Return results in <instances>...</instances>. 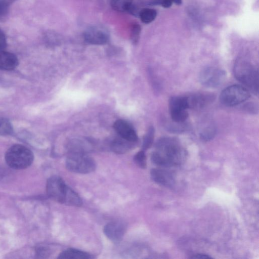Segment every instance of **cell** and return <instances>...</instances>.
Returning <instances> with one entry per match:
<instances>
[{
    "instance_id": "cell-1",
    "label": "cell",
    "mask_w": 259,
    "mask_h": 259,
    "mask_svg": "<svg viewBox=\"0 0 259 259\" xmlns=\"http://www.w3.org/2000/svg\"><path fill=\"white\" fill-rule=\"evenodd\" d=\"M186 158L184 149L177 140L171 138L159 139L156 144V151L151 154L152 162L162 167L180 165Z\"/></svg>"
},
{
    "instance_id": "cell-2",
    "label": "cell",
    "mask_w": 259,
    "mask_h": 259,
    "mask_svg": "<svg viewBox=\"0 0 259 259\" xmlns=\"http://www.w3.org/2000/svg\"><path fill=\"white\" fill-rule=\"evenodd\" d=\"M46 190L49 197L58 202L74 206L82 204L79 195L58 176H53L48 180Z\"/></svg>"
},
{
    "instance_id": "cell-3",
    "label": "cell",
    "mask_w": 259,
    "mask_h": 259,
    "mask_svg": "<svg viewBox=\"0 0 259 259\" xmlns=\"http://www.w3.org/2000/svg\"><path fill=\"white\" fill-rule=\"evenodd\" d=\"M67 169L79 174H88L96 169V164L94 159L86 154L80 148H73L66 160Z\"/></svg>"
},
{
    "instance_id": "cell-4",
    "label": "cell",
    "mask_w": 259,
    "mask_h": 259,
    "mask_svg": "<svg viewBox=\"0 0 259 259\" xmlns=\"http://www.w3.org/2000/svg\"><path fill=\"white\" fill-rule=\"evenodd\" d=\"M236 79L254 93L258 92V70L250 62L242 59L237 60L234 66Z\"/></svg>"
},
{
    "instance_id": "cell-5",
    "label": "cell",
    "mask_w": 259,
    "mask_h": 259,
    "mask_svg": "<svg viewBox=\"0 0 259 259\" xmlns=\"http://www.w3.org/2000/svg\"><path fill=\"white\" fill-rule=\"evenodd\" d=\"M5 160L7 164L16 169H22L32 163L33 155L26 147L16 144L11 146L6 152Z\"/></svg>"
},
{
    "instance_id": "cell-6",
    "label": "cell",
    "mask_w": 259,
    "mask_h": 259,
    "mask_svg": "<svg viewBox=\"0 0 259 259\" xmlns=\"http://www.w3.org/2000/svg\"><path fill=\"white\" fill-rule=\"evenodd\" d=\"M250 96L249 92L246 88L239 85H232L222 92L220 99L223 105L234 106L244 102Z\"/></svg>"
},
{
    "instance_id": "cell-7",
    "label": "cell",
    "mask_w": 259,
    "mask_h": 259,
    "mask_svg": "<svg viewBox=\"0 0 259 259\" xmlns=\"http://www.w3.org/2000/svg\"><path fill=\"white\" fill-rule=\"evenodd\" d=\"M226 72L219 68L207 67L204 68L199 75L201 83L209 88H216L221 85L226 79Z\"/></svg>"
},
{
    "instance_id": "cell-8",
    "label": "cell",
    "mask_w": 259,
    "mask_h": 259,
    "mask_svg": "<svg viewBox=\"0 0 259 259\" xmlns=\"http://www.w3.org/2000/svg\"><path fill=\"white\" fill-rule=\"evenodd\" d=\"M109 38L107 30L100 26L90 27L84 33L85 41L92 45L105 44L108 41Z\"/></svg>"
},
{
    "instance_id": "cell-9",
    "label": "cell",
    "mask_w": 259,
    "mask_h": 259,
    "mask_svg": "<svg viewBox=\"0 0 259 259\" xmlns=\"http://www.w3.org/2000/svg\"><path fill=\"white\" fill-rule=\"evenodd\" d=\"M125 231V223L120 221L110 222L104 228L106 236L114 242H119L122 239Z\"/></svg>"
},
{
    "instance_id": "cell-10",
    "label": "cell",
    "mask_w": 259,
    "mask_h": 259,
    "mask_svg": "<svg viewBox=\"0 0 259 259\" xmlns=\"http://www.w3.org/2000/svg\"><path fill=\"white\" fill-rule=\"evenodd\" d=\"M113 127L120 138L132 143L138 140V136L135 130L126 121L122 119L116 120Z\"/></svg>"
},
{
    "instance_id": "cell-11",
    "label": "cell",
    "mask_w": 259,
    "mask_h": 259,
    "mask_svg": "<svg viewBox=\"0 0 259 259\" xmlns=\"http://www.w3.org/2000/svg\"><path fill=\"white\" fill-rule=\"evenodd\" d=\"M111 6L116 11L139 15L140 9L137 0H111Z\"/></svg>"
},
{
    "instance_id": "cell-12",
    "label": "cell",
    "mask_w": 259,
    "mask_h": 259,
    "mask_svg": "<svg viewBox=\"0 0 259 259\" xmlns=\"http://www.w3.org/2000/svg\"><path fill=\"white\" fill-rule=\"evenodd\" d=\"M152 179L156 183L165 187H171L175 183V178L169 171L161 169L153 168L150 172Z\"/></svg>"
},
{
    "instance_id": "cell-13",
    "label": "cell",
    "mask_w": 259,
    "mask_h": 259,
    "mask_svg": "<svg viewBox=\"0 0 259 259\" xmlns=\"http://www.w3.org/2000/svg\"><path fill=\"white\" fill-rule=\"evenodd\" d=\"M189 108L200 109L204 107L214 100V96L209 93H198L187 97Z\"/></svg>"
},
{
    "instance_id": "cell-14",
    "label": "cell",
    "mask_w": 259,
    "mask_h": 259,
    "mask_svg": "<svg viewBox=\"0 0 259 259\" xmlns=\"http://www.w3.org/2000/svg\"><path fill=\"white\" fill-rule=\"evenodd\" d=\"M18 58L13 53L0 51V69L4 70H12L18 66Z\"/></svg>"
},
{
    "instance_id": "cell-15",
    "label": "cell",
    "mask_w": 259,
    "mask_h": 259,
    "mask_svg": "<svg viewBox=\"0 0 259 259\" xmlns=\"http://www.w3.org/2000/svg\"><path fill=\"white\" fill-rule=\"evenodd\" d=\"M94 257L90 253L80 250L69 248L60 253L59 259H91Z\"/></svg>"
},
{
    "instance_id": "cell-16",
    "label": "cell",
    "mask_w": 259,
    "mask_h": 259,
    "mask_svg": "<svg viewBox=\"0 0 259 259\" xmlns=\"http://www.w3.org/2000/svg\"><path fill=\"white\" fill-rule=\"evenodd\" d=\"M169 112L187 110L189 108L187 98L182 96H174L169 100Z\"/></svg>"
},
{
    "instance_id": "cell-17",
    "label": "cell",
    "mask_w": 259,
    "mask_h": 259,
    "mask_svg": "<svg viewBox=\"0 0 259 259\" xmlns=\"http://www.w3.org/2000/svg\"><path fill=\"white\" fill-rule=\"evenodd\" d=\"M132 143L121 138L114 140L111 143L113 151L118 154H123L128 151L132 147Z\"/></svg>"
},
{
    "instance_id": "cell-18",
    "label": "cell",
    "mask_w": 259,
    "mask_h": 259,
    "mask_svg": "<svg viewBox=\"0 0 259 259\" xmlns=\"http://www.w3.org/2000/svg\"><path fill=\"white\" fill-rule=\"evenodd\" d=\"M157 15L156 11L150 8H144L142 9L139 16L141 21L144 23H149L153 21Z\"/></svg>"
},
{
    "instance_id": "cell-19",
    "label": "cell",
    "mask_w": 259,
    "mask_h": 259,
    "mask_svg": "<svg viewBox=\"0 0 259 259\" xmlns=\"http://www.w3.org/2000/svg\"><path fill=\"white\" fill-rule=\"evenodd\" d=\"M13 126L7 118L0 117V136H7L12 134Z\"/></svg>"
},
{
    "instance_id": "cell-20",
    "label": "cell",
    "mask_w": 259,
    "mask_h": 259,
    "mask_svg": "<svg viewBox=\"0 0 259 259\" xmlns=\"http://www.w3.org/2000/svg\"><path fill=\"white\" fill-rule=\"evenodd\" d=\"M169 112L172 121L178 123H182L184 122L188 118L189 115L187 110L170 111Z\"/></svg>"
},
{
    "instance_id": "cell-21",
    "label": "cell",
    "mask_w": 259,
    "mask_h": 259,
    "mask_svg": "<svg viewBox=\"0 0 259 259\" xmlns=\"http://www.w3.org/2000/svg\"><path fill=\"white\" fill-rule=\"evenodd\" d=\"M154 128L153 127H150L145 135L144 136L143 142V149L146 150L149 149L153 142L154 137Z\"/></svg>"
},
{
    "instance_id": "cell-22",
    "label": "cell",
    "mask_w": 259,
    "mask_h": 259,
    "mask_svg": "<svg viewBox=\"0 0 259 259\" xmlns=\"http://www.w3.org/2000/svg\"><path fill=\"white\" fill-rule=\"evenodd\" d=\"M135 163L141 168H145L147 165L146 156L144 151L138 152L134 157Z\"/></svg>"
},
{
    "instance_id": "cell-23",
    "label": "cell",
    "mask_w": 259,
    "mask_h": 259,
    "mask_svg": "<svg viewBox=\"0 0 259 259\" xmlns=\"http://www.w3.org/2000/svg\"><path fill=\"white\" fill-rule=\"evenodd\" d=\"M215 134V130L213 126H209L204 129L200 134L201 139L207 141L213 138Z\"/></svg>"
},
{
    "instance_id": "cell-24",
    "label": "cell",
    "mask_w": 259,
    "mask_h": 259,
    "mask_svg": "<svg viewBox=\"0 0 259 259\" xmlns=\"http://www.w3.org/2000/svg\"><path fill=\"white\" fill-rule=\"evenodd\" d=\"M131 40L134 44H136L138 41L141 32V27L138 24H134L131 30Z\"/></svg>"
},
{
    "instance_id": "cell-25",
    "label": "cell",
    "mask_w": 259,
    "mask_h": 259,
    "mask_svg": "<svg viewBox=\"0 0 259 259\" xmlns=\"http://www.w3.org/2000/svg\"><path fill=\"white\" fill-rule=\"evenodd\" d=\"M8 4L5 0H0V17L5 16L8 12Z\"/></svg>"
},
{
    "instance_id": "cell-26",
    "label": "cell",
    "mask_w": 259,
    "mask_h": 259,
    "mask_svg": "<svg viewBox=\"0 0 259 259\" xmlns=\"http://www.w3.org/2000/svg\"><path fill=\"white\" fill-rule=\"evenodd\" d=\"M7 46V41L5 34L0 29V51L4 50Z\"/></svg>"
},
{
    "instance_id": "cell-27",
    "label": "cell",
    "mask_w": 259,
    "mask_h": 259,
    "mask_svg": "<svg viewBox=\"0 0 259 259\" xmlns=\"http://www.w3.org/2000/svg\"><path fill=\"white\" fill-rule=\"evenodd\" d=\"M191 258L193 259H210L211 257L205 254L198 253L193 255Z\"/></svg>"
},
{
    "instance_id": "cell-28",
    "label": "cell",
    "mask_w": 259,
    "mask_h": 259,
    "mask_svg": "<svg viewBox=\"0 0 259 259\" xmlns=\"http://www.w3.org/2000/svg\"><path fill=\"white\" fill-rule=\"evenodd\" d=\"M170 4L175 3L177 5H180L182 3V0H166ZM172 5V4H171Z\"/></svg>"
}]
</instances>
